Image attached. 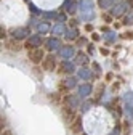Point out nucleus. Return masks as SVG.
Instances as JSON below:
<instances>
[{"label": "nucleus", "instance_id": "1", "mask_svg": "<svg viewBox=\"0 0 133 135\" xmlns=\"http://www.w3.org/2000/svg\"><path fill=\"white\" fill-rule=\"evenodd\" d=\"M45 52H43V48L37 47V48H30L27 50V58L30 60V63H34V64H39L45 60Z\"/></svg>", "mask_w": 133, "mask_h": 135}, {"label": "nucleus", "instance_id": "2", "mask_svg": "<svg viewBox=\"0 0 133 135\" xmlns=\"http://www.w3.org/2000/svg\"><path fill=\"white\" fill-rule=\"evenodd\" d=\"M30 36V29L29 27H16L11 31V37L16 40H24Z\"/></svg>", "mask_w": 133, "mask_h": 135}, {"label": "nucleus", "instance_id": "3", "mask_svg": "<svg viewBox=\"0 0 133 135\" xmlns=\"http://www.w3.org/2000/svg\"><path fill=\"white\" fill-rule=\"evenodd\" d=\"M42 45V37H40V34H32V36L27 37V42H26V48L30 50V48H37Z\"/></svg>", "mask_w": 133, "mask_h": 135}, {"label": "nucleus", "instance_id": "4", "mask_svg": "<svg viewBox=\"0 0 133 135\" xmlns=\"http://www.w3.org/2000/svg\"><path fill=\"white\" fill-rule=\"evenodd\" d=\"M42 68L45 71H53L55 68H56V58L55 55H47L45 60L42 61Z\"/></svg>", "mask_w": 133, "mask_h": 135}, {"label": "nucleus", "instance_id": "5", "mask_svg": "<svg viewBox=\"0 0 133 135\" xmlns=\"http://www.w3.org/2000/svg\"><path fill=\"white\" fill-rule=\"evenodd\" d=\"M125 11H127V3H124V2L115 3V5L112 7V10H111L112 16H115V18H120V16H124Z\"/></svg>", "mask_w": 133, "mask_h": 135}, {"label": "nucleus", "instance_id": "6", "mask_svg": "<svg viewBox=\"0 0 133 135\" xmlns=\"http://www.w3.org/2000/svg\"><path fill=\"white\" fill-rule=\"evenodd\" d=\"M61 47V40L58 37H52V39H48L45 42V48L48 50V52H53V50H58Z\"/></svg>", "mask_w": 133, "mask_h": 135}, {"label": "nucleus", "instance_id": "7", "mask_svg": "<svg viewBox=\"0 0 133 135\" xmlns=\"http://www.w3.org/2000/svg\"><path fill=\"white\" fill-rule=\"evenodd\" d=\"M59 55L64 58V60H69L74 56V47L72 45H64L59 48Z\"/></svg>", "mask_w": 133, "mask_h": 135}, {"label": "nucleus", "instance_id": "8", "mask_svg": "<svg viewBox=\"0 0 133 135\" xmlns=\"http://www.w3.org/2000/svg\"><path fill=\"white\" fill-rule=\"evenodd\" d=\"M64 103H66V105H69V106H72V108L75 109V108L80 106L82 100H80L79 97H75V95H68V97H66V100H64Z\"/></svg>", "mask_w": 133, "mask_h": 135}, {"label": "nucleus", "instance_id": "9", "mask_svg": "<svg viewBox=\"0 0 133 135\" xmlns=\"http://www.w3.org/2000/svg\"><path fill=\"white\" fill-rule=\"evenodd\" d=\"M66 32H68V29H66V26H64L63 23H59V24H56V26H53V27H52V34H53L55 37L66 36Z\"/></svg>", "mask_w": 133, "mask_h": 135}, {"label": "nucleus", "instance_id": "10", "mask_svg": "<svg viewBox=\"0 0 133 135\" xmlns=\"http://www.w3.org/2000/svg\"><path fill=\"white\" fill-rule=\"evenodd\" d=\"M74 108L72 106H69V105H64L63 106V116H64V119L66 121H68V122H72L74 119H72V117H74Z\"/></svg>", "mask_w": 133, "mask_h": 135}, {"label": "nucleus", "instance_id": "11", "mask_svg": "<svg viewBox=\"0 0 133 135\" xmlns=\"http://www.w3.org/2000/svg\"><path fill=\"white\" fill-rule=\"evenodd\" d=\"M69 129L74 133H80V130H82V117L80 116H75V119L69 124Z\"/></svg>", "mask_w": 133, "mask_h": 135}, {"label": "nucleus", "instance_id": "12", "mask_svg": "<svg viewBox=\"0 0 133 135\" xmlns=\"http://www.w3.org/2000/svg\"><path fill=\"white\" fill-rule=\"evenodd\" d=\"M59 74H68V73H72L74 71V64L72 63H68V61H63L58 68Z\"/></svg>", "mask_w": 133, "mask_h": 135}, {"label": "nucleus", "instance_id": "13", "mask_svg": "<svg viewBox=\"0 0 133 135\" xmlns=\"http://www.w3.org/2000/svg\"><path fill=\"white\" fill-rule=\"evenodd\" d=\"M5 48L10 50V52H19L23 47L16 42V39H13V40H7V42H5Z\"/></svg>", "mask_w": 133, "mask_h": 135}, {"label": "nucleus", "instance_id": "14", "mask_svg": "<svg viewBox=\"0 0 133 135\" xmlns=\"http://www.w3.org/2000/svg\"><path fill=\"white\" fill-rule=\"evenodd\" d=\"M79 8H80V11H93V2L91 0H80Z\"/></svg>", "mask_w": 133, "mask_h": 135}, {"label": "nucleus", "instance_id": "15", "mask_svg": "<svg viewBox=\"0 0 133 135\" xmlns=\"http://www.w3.org/2000/svg\"><path fill=\"white\" fill-rule=\"evenodd\" d=\"M91 90H93V87L90 85V84H82V85H79V95H80V97H87V95H90Z\"/></svg>", "mask_w": 133, "mask_h": 135}, {"label": "nucleus", "instance_id": "16", "mask_svg": "<svg viewBox=\"0 0 133 135\" xmlns=\"http://www.w3.org/2000/svg\"><path fill=\"white\" fill-rule=\"evenodd\" d=\"M77 7H79V3L72 2V0H66L64 5H63V8L68 11V13H75V8H77Z\"/></svg>", "mask_w": 133, "mask_h": 135}, {"label": "nucleus", "instance_id": "17", "mask_svg": "<svg viewBox=\"0 0 133 135\" xmlns=\"http://www.w3.org/2000/svg\"><path fill=\"white\" fill-rule=\"evenodd\" d=\"M104 90H106V85H104V84H98V85H96V89H95V93H93L95 100L103 98V93H104Z\"/></svg>", "mask_w": 133, "mask_h": 135}, {"label": "nucleus", "instance_id": "18", "mask_svg": "<svg viewBox=\"0 0 133 135\" xmlns=\"http://www.w3.org/2000/svg\"><path fill=\"white\" fill-rule=\"evenodd\" d=\"M50 31H52V27H50V24H48L47 21H43V23H40V24L37 26V32L42 34V36H43V34H48Z\"/></svg>", "mask_w": 133, "mask_h": 135}, {"label": "nucleus", "instance_id": "19", "mask_svg": "<svg viewBox=\"0 0 133 135\" xmlns=\"http://www.w3.org/2000/svg\"><path fill=\"white\" fill-rule=\"evenodd\" d=\"M95 13L93 11H80V21H93Z\"/></svg>", "mask_w": 133, "mask_h": 135}, {"label": "nucleus", "instance_id": "20", "mask_svg": "<svg viewBox=\"0 0 133 135\" xmlns=\"http://www.w3.org/2000/svg\"><path fill=\"white\" fill-rule=\"evenodd\" d=\"M98 5L101 7L103 10H106V8H112V7L115 5V0H98Z\"/></svg>", "mask_w": 133, "mask_h": 135}, {"label": "nucleus", "instance_id": "21", "mask_svg": "<svg viewBox=\"0 0 133 135\" xmlns=\"http://www.w3.org/2000/svg\"><path fill=\"white\" fill-rule=\"evenodd\" d=\"M79 77H82V79H90L91 77V74H90V71L87 69V68H80V69H79Z\"/></svg>", "mask_w": 133, "mask_h": 135}, {"label": "nucleus", "instance_id": "22", "mask_svg": "<svg viewBox=\"0 0 133 135\" xmlns=\"http://www.w3.org/2000/svg\"><path fill=\"white\" fill-rule=\"evenodd\" d=\"M66 37H68L69 40H75V39H79V37H77V31H75V29H71V31L68 29V32H66Z\"/></svg>", "mask_w": 133, "mask_h": 135}, {"label": "nucleus", "instance_id": "23", "mask_svg": "<svg viewBox=\"0 0 133 135\" xmlns=\"http://www.w3.org/2000/svg\"><path fill=\"white\" fill-rule=\"evenodd\" d=\"M64 82H66V85H68L69 89H72V87H75V85H77V79H75V77H68Z\"/></svg>", "mask_w": 133, "mask_h": 135}, {"label": "nucleus", "instance_id": "24", "mask_svg": "<svg viewBox=\"0 0 133 135\" xmlns=\"http://www.w3.org/2000/svg\"><path fill=\"white\" fill-rule=\"evenodd\" d=\"M75 63H79V64H85V63H87V55L79 53V55L75 56Z\"/></svg>", "mask_w": 133, "mask_h": 135}, {"label": "nucleus", "instance_id": "25", "mask_svg": "<svg viewBox=\"0 0 133 135\" xmlns=\"http://www.w3.org/2000/svg\"><path fill=\"white\" fill-rule=\"evenodd\" d=\"M104 40H106L108 44H112V42L115 40V34H114L112 31H109V32L106 34V36H104Z\"/></svg>", "mask_w": 133, "mask_h": 135}, {"label": "nucleus", "instance_id": "26", "mask_svg": "<svg viewBox=\"0 0 133 135\" xmlns=\"http://www.w3.org/2000/svg\"><path fill=\"white\" fill-rule=\"evenodd\" d=\"M42 16H43L45 20H52V18H56L58 13L56 11H45V13H42Z\"/></svg>", "mask_w": 133, "mask_h": 135}, {"label": "nucleus", "instance_id": "27", "mask_svg": "<svg viewBox=\"0 0 133 135\" xmlns=\"http://www.w3.org/2000/svg\"><path fill=\"white\" fill-rule=\"evenodd\" d=\"M56 20H58L59 23H64L66 20H68V16H66L64 13H61V15H58V16H56Z\"/></svg>", "mask_w": 133, "mask_h": 135}, {"label": "nucleus", "instance_id": "28", "mask_svg": "<svg viewBox=\"0 0 133 135\" xmlns=\"http://www.w3.org/2000/svg\"><path fill=\"white\" fill-rule=\"evenodd\" d=\"M124 24H133V15L127 16V18H125V21H124Z\"/></svg>", "mask_w": 133, "mask_h": 135}, {"label": "nucleus", "instance_id": "29", "mask_svg": "<svg viewBox=\"0 0 133 135\" xmlns=\"http://www.w3.org/2000/svg\"><path fill=\"white\" fill-rule=\"evenodd\" d=\"M103 20H104V21H106V23H111V16H109V15H106V13H104V15H103Z\"/></svg>", "mask_w": 133, "mask_h": 135}, {"label": "nucleus", "instance_id": "30", "mask_svg": "<svg viewBox=\"0 0 133 135\" xmlns=\"http://www.w3.org/2000/svg\"><path fill=\"white\" fill-rule=\"evenodd\" d=\"M90 108V103H85L84 106H82V113H87V109Z\"/></svg>", "mask_w": 133, "mask_h": 135}, {"label": "nucleus", "instance_id": "31", "mask_svg": "<svg viewBox=\"0 0 133 135\" xmlns=\"http://www.w3.org/2000/svg\"><path fill=\"white\" fill-rule=\"evenodd\" d=\"M77 42H79V45H85V44H87L85 39H77Z\"/></svg>", "mask_w": 133, "mask_h": 135}, {"label": "nucleus", "instance_id": "32", "mask_svg": "<svg viewBox=\"0 0 133 135\" xmlns=\"http://www.w3.org/2000/svg\"><path fill=\"white\" fill-rule=\"evenodd\" d=\"M125 37H127V39H133V32H127Z\"/></svg>", "mask_w": 133, "mask_h": 135}, {"label": "nucleus", "instance_id": "33", "mask_svg": "<svg viewBox=\"0 0 133 135\" xmlns=\"http://www.w3.org/2000/svg\"><path fill=\"white\" fill-rule=\"evenodd\" d=\"M0 37H2V39L5 37V31H3V27H2V29H0Z\"/></svg>", "mask_w": 133, "mask_h": 135}, {"label": "nucleus", "instance_id": "34", "mask_svg": "<svg viewBox=\"0 0 133 135\" xmlns=\"http://www.w3.org/2000/svg\"><path fill=\"white\" fill-rule=\"evenodd\" d=\"M2 135H13V133H11L10 130H3V132H2Z\"/></svg>", "mask_w": 133, "mask_h": 135}, {"label": "nucleus", "instance_id": "35", "mask_svg": "<svg viewBox=\"0 0 133 135\" xmlns=\"http://www.w3.org/2000/svg\"><path fill=\"white\" fill-rule=\"evenodd\" d=\"M30 10H32V13H39V11H37V8H35L34 5H30Z\"/></svg>", "mask_w": 133, "mask_h": 135}, {"label": "nucleus", "instance_id": "36", "mask_svg": "<svg viewBox=\"0 0 133 135\" xmlns=\"http://www.w3.org/2000/svg\"><path fill=\"white\" fill-rule=\"evenodd\" d=\"M79 135H87V133H79Z\"/></svg>", "mask_w": 133, "mask_h": 135}]
</instances>
